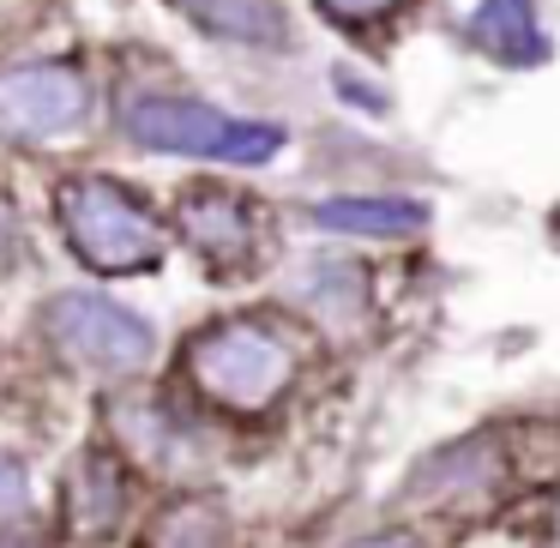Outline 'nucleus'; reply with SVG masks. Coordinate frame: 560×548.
Listing matches in <instances>:
<instances>
[{"instance_id": "obj_14", "label": "nucleus", "mask_w": 560, "mask_h": 548, "mask_svg": "<svg viewBox=\"0 0 560 548\" xmlns=\"http://www.w3.org/2000/svg\"><path fill=\"white\" fill-rule=\"evenodd\" d=\"M307 302L326 307V314H355V307H362V271L338 266V259H319V266L307 271Z\"/></svg>"}, {"instance_id": "obj_10", "label": "nucleus", "mask_w": 560, "mask_h": 548, "mask_svg": "<svg viewBox=\"0 0 560 548\" xmlns=\"http://www.w3.org/2000/svg\"><path fill=\"white\" fill-rule=\"evenodd\" d=\"M175 223H182V242L194 247V254H206L211 266H242V259L254 254V218H247V206L235 194H223V187L187 194Z\"/></svg>"}, {"instance_id": "obj_16", "label": "nucleus", "mask_w": 560, "mask_h": 548, "mask_svg": "<svg viewBox=\"0 0 560 548\" xmlns=\"http://www.w3.org/2000/svg\"><path fill=\"white\" fill-rule=\"evenodd\" d=\"M338 97H350V103H362V109H374V115H386V91H374V85H362L355 73H338Z\"/></svg>"}, {"instance_id": "obj_15", "label": "nucleus", "mask_w": 560, "mask_h": 548, "mask_svg": "<svg viewBox=\"0 0 560 548\" xmlns=\"http://www.w3.org/2000/svg\"><path fill=\"white\" fill-rule=\"evenodd\" d=\"M31 512V470L19 452L0 446V524H19Z\"/></svg>"}, {"instance_id": "obj_7", "label": "nucleus", "mask_w": 560, "mask_h": 548, "mask_svg": "<svg viewBox=\"0 0 560 548\" xmlns=\"http://www.w3.org/2000/svg\"><path fill=\"white\" fill-rule=\"evenodd\" d=\"M506 482V458L488 452V440H464V446H440L422 470L410 476V494H422V506L440 512H464V506H488Z\"/></svg>"}, {"instance_id": "obj_11", "label": "nucleus", "mask_w": 560, "mask_h": 548, "mask_svg": "<svg viewBox=\"0 0 560 548\" xmlns=\"http://www.w3.org/2000/svg\"><path fill=\"white\" fill-rule=\"evenodd\" d=\"M470 43L500 67H542L548 61V37H542V19H536V0H476Z\"/></svg>"}, {"instance_id": "obj_6", "label": "nucleus", "mask_w": 560, "mask_h": 548, "mask_svg": "<svg viewBox=\"0 0 560 548\" xmlns=\"http://www.w3.org/2000/svg\"><path fill=\"white\" fill-rule=\"evenodd\" d=\"M133 512V470L121 452L91 446L67 470V536L73 543H109Z\"/></svg>"}, {"instance_id": "obj_13", "label": "nucleus", "mask_w": 560, "mask_h": 548, "mask_svg": "<svg viewBox=\"0 0 560 548\" xmlns=\"http://www.w3.org/2000/svg\"><path fill=\"white\" fill-rule=\"evenodd\" d=\"M206 31L230 43H290V19L271 0H187Z\"/></svg>"}, {"instance_id": "obj_2", "label": "nucleus", "mask_w": 560, "mask_h": 548, "mask_svg": "<svg viewBox=\"0 0 560 548\" xmlns=\"http://www.w3.org/2000/svg\"><path fill=\"white\" fill-rule=\"evenodd\" d=\"M121 133L163 158H199V163H230V170H259L283 151L278 121H247V115L211 109L199 97H170V91H145V97L121 103Z\"/></svg>"}, {"instance_id": "obj_19", "label": "nucleus", "mask_w": 560, "mask_h": 548, "mask_svg": "<svg viewBox=\"0 0 560 548\" xmlns=\"http://www.w3.org/2000/svg\"><path fill=\"white\" fill-rule=\"evenodd\" d=\"M13 235H19V223H13V211H7V199H0V266L13 259Z\"/></svg>"}, {"instance_id": "obj_1", "label": "nucleus", "mask_w": 560, "mask_h": 548, "mask_svg": "<svg viewBox=\"0 0 560 548\" xmlns=\"http://www.w3.org/2000/svg\"><path fill=\"white\" fill-rule=\"evenodd\" d=\"M295 374H302V350L290 343V331L254 314L218 319L187 343V380L218 410H271L295 386Z\"/></svg>"}, {"instance_id": "obj_9", "label": "nucleus", "mask_w": 560, "mask_h": 548, "mask_svg": "<svg viewBox=\"0 0 560 548\" xmlns=\"http://www.w3.org/2000/svg\"><path fill=\"white\" fill-rule=\"evenodd\" d=\"M307 223L331 235H362V242H404V235L428 230V206L404 194H338V199H314Z\"/></svg>"}, {"instance_id": "obj_5", "label": "nucleus", "mask_w": 560, "mask_h": 548, "mask_svg": "<svg viewBox=\"0 0 560 548\" xmlns=\"http://www.w3.org/2000/svg\"><path fill=\"white\" fill-rule=\"evenodd\" d=\"M91 115V85L73 61H19L0 73V133L13 145H49L79 133Z\"/></svg>"}, {"instance_id": "obj_18", "label": "nucleus", "mask_w": 560, "mask_h": 548, "mask_svg": "<svg viewBox=\"0 0 560 548\" xmlns=\"http://www.w3.org/2000/svg\"><path fill=\"white\" fill-rule=\"evenodd\" d=\"M350 548H422V536H410V530H386V536H362V543H350Z\"/></svg>"}, {"instance_id": "obj_8", "label": "nucleus", "mask_w": 560, "mask_h": 548, "mask_svg": "<svg viewBox=\"0 0 560 548\" xmlns=\"http://www.w3.org/2000/svg\"><path fill=\"white\" fill-rule=\"evenodd\" d=\"M115 422H121L127 458H145V464L175 470V476L199 470V464H206V452H211L206 434H199V422H194V416H182L170 398H133L127 410H115Z\"/></svg>"}, {"instance_id": "obj_12", "label": "nucleus", "mask_w": 560, "mask_h": 548, "mask_svg": "<svg viewBox=\"0 0 560 548\" xmlns=\"http://www.w3.org/2000/svg\"><path fill=\"white\" fill-rule=\"evenodd\" d=\"M145 548H235V530L211 500H175L151 518Z\"/></svg>"}, {"instance_id": "obj_17", "label": "nucleus", "mask_w": 560, "mask_h": 548, "mask_svg": "<svg viewBox=\"0 0 560 548\" xmlns=\"http://www.w3.org/2000/svg\"><path fill=\"white\" fill-rule=\"evenodd\" d=\"M331 13H343V19H380V13H392L398 0H326Z\"/></svg>"}, {"instance_id": "obj_4", "label": "nucleus", "mask_w": 560, "mask_h": 548, "mask_svg": "<svg viewBox=\"0 0 560 548\" xmlns=\"http://www.w3.org/2000/svg\"><path fill=\"white\" fill-rule=\"evenodd\" d=\"M61 230L91 271H151L163 259V223L109 175H79L61 187Z\"/></svg>"}, {"instance_id": "obj_3", "label": "nucleus", "mask_w": 560, "mask_h": 548, "mask_svg": "<svg viewBox=\"0 0 560 548\" xmlns=\"http://www.w3.org/2000/svg\"><path fill=\"white\" fill-rule=\"evenodd\" d=\"M43 343L55 362L97 380H133L158 355V326L103 290H61L43 302Z\"/></svg>"}, {"instance_id": "obj_20", "label": "nucleus", "mask_w": 560, "mask_h": 548, "mask_svg": "<svg viewBox=\"0 0 560 548\" xmlns=\"http://www.w3.org/2000/svg\"><path fill=\"white\" fill-rule=\"evenodd\" d=\"M555 543H560V500H555Z\"/></svg>"}]
</instances>
